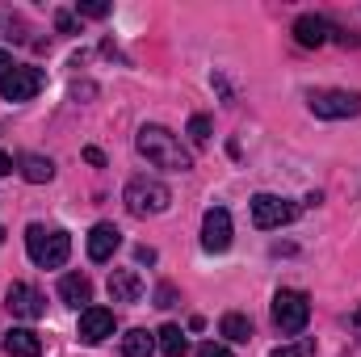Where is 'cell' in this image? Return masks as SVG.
I'll return each mask as SVG.
<instances>
[{
  "mask_svg": "<svg viewBox=\"0 0 361 357\" xmlns=\"http://www.w3.org/2000/svg\"><path fill=\"white\" fill-rule=\"evenodd\" d=\"M139 156L152 164V169H169V173H189L193 169V156L180 147V139L164 126H143L139 139H135Z\"/></svg>",
  "mask_w": 361,
  "mask_h": 357,
  "instance_id": "cell-1",
  "label": "cell"
},
{
  "mask_svg": "<svg viewBox=\"0 0 361 357\" xmlns=\"http://www.w3.org/2000/svg\"><path fill=\"white\" fill-rule=\"evenodd\" d=\"M25 248H30V261L38 269H63L72 257V236L59 231V227H42V223H30L25 227Z\"/></svg>",
  "mask_w": 361,
  "mask_h": 357,
  "instance_id": "cell-2",
  "label": "cell"
},
{
  "mask_svg": "<svg viewBox=\"0 0 361 357\" xmlns=\"http://www.w3.org/2000/svg\"><path fill=\"white\" fill-rule=\"evenodd\" d=\"M122 202H126V210H130V214L147 219V214H160V210H169L173 193H169V185H164V181H156V177H130V181H126V193H122Z\"/></svg>",
  "mask_w": 361,
  "mask_h": 357,
  "instance_id": "cell-3",
  "label": "cell"
},
{
  "mask_svg": "<svg viewBox=\"0 0 361 357\" xmlns=\"http://www.w3.org/2000/svg\"><path fill=\"white\" fill-rule=\"evenodd\" d=\"M311 320V298L302 290H277L273 294V324L281 337H298Z\"/></svg>",
  "mask_w": 361,
  "mask_h": 357,
  "instance_id": "cell-4",
  "label": "cell"
},
{
  "mask_svg": "<svg viewBox=\"0 0 361 357\" xmlns=\"http://www.w3.org/2000/svg\"><path fill=\"white\" fill-rule=\"evenodd\" d=\"M307 105H311V114L315 118H328V122H336V118H357L361 114V92H349V89H319L307 97Z\"/></svg>",
  "mask_w": 361,
  "mask_h": 357,
  "instance_id": "cell-5",
  "label": "cell"
},
{
  "mask_svg": "<svg viewBox=\"0 0 361 357\" xmlns=\"http://www.w3.org/2000/svg\"><path fill=\"white\" fill-rule=\"evenodd\" d=\"M294 214H298V206L286 202V198H277V193H257V198H252V223H257L261 231L286 227Z\"/></svg>",
  "mask_w": 361,
  "mask_h": 357,
  "instance_id": "cell-6",
  "label": "cell"
},
{
  "mask_svg": "<svg viewBox=\"0 0 361 357\" xmlns=\"http://www.w3.org/2000/svg\"><path fill=\"white\" fill-rule=\"evenodd\" d=\"M42 85H47L42 68H13V72L0 80V97H4V101H30V97H38Z\"/></svg>",
  "mask_w": 361,
  "mask_h": 357,
  "instance_id": "cell-7",
  "label": "cell"
},
{
  "mask_svg": "<svg viewBox=\"0 0 361 357\" xmlns=\"http://www.w3.org/2000/svg\"><path fill=\"white\" fill-rule=\"evenodd\" d=\"M202 248L206 253H227L231 248V214L223 206H210L202 219Z\"/></svg>",
  "mask_w": 361,
  "mask_h": 357,
  "instance_id": "cell-8",
  "label": "cell"
},
{
  "mask_svg": "<svg viewBox=\"0 0 361 357\" xmlns=\"http://www.w3.org/2000/svg\"><path fill=\"white\" fill-rule=\"evenodd\" d=\"M4 303H8V311H13V315H21V320H38V315L47 311L42 290H38V286H30V282H13V286H8V294H4Z\"/></svg>",
  "mask_w": 361,
  "mask_h": 357,
  "instance_id": "cell-9",
  "label": "cell"
},
{
  "mask_svg": "<svg viewBox=\"0 0 361 357\" xmlns=\"http://www.w3.org/2000/svg\"><path fill=\"white\" fill-rule=\"evenodd\" d=\"M105 337H114V311L109 307H85L80 311V341L101 345Z\"/></svg>",
  "mask_w": 361,
  "mask_h": 357,
  "instance_id": "cell-10",
  "label": "cell"
},
{
  "mask_svg": "<svg viewBox=\"0 0 361 357\" xmlns=\"http://www.w3.org/2000/svg\"><path fill=\"white\" fill-rule=\"evenodd\" d=\"M118 248H122V231H118L114 223H97L89 231V261L105 265V261H114Z\"/></svg>",
  "mask_w": 361,
  "mask_h": 357,
  "instance_id": "cell-11",
  "label": "cell"
},
{
  "mask_svg": "<svg viewBox=\"0 0 361 357\" xmlns=\"http://www.w3.org/2000/svg\"><path fill=\"white\" fill-rule=\"evenodd\" d=\"M332 34H336V30H332V21H328V17L302 13V17L294 21V38H298V47H324Z\"/></svg>",
  "mask_w": 361,
  "mask_h": 357,
  "instance_id": "cell-12",
  "label": "cell"
},
{
  "mask_svg": "<svg viewBox=\"0 0 361 357\" xmlns=\"http://www.w3.org/2000/svg\"><path fill=\"white\" fill-rule=\"evenodd\" d=\"M109 298L114 303H139L143 298V277L135 269H114L109 273Z\"/></svg>",
  "mask_w": 361,
  "mask_h": 357,
  "instance_id": "cell-13",
  "label": "cell"
},
{
  "mask_svg": "<svg viewBox=\"0 0 361 357\" xmlns=\"http://www.w3.org/2000/svg\"><path fill=\"white\" fill-rule=\"evenodd\" d=\"M59 298L68 303V307H76V311H85L92 303V282L85 273H63L59 277Z\"/></svg>",
  "mask_w": 361,
  "mask_h": 357,
  "instance_id": "cell-14",
  "label": "cell"
},
{
  "mask_svg": "<svg viewBox=\"0 0 361 357\" xmlns=\"http://www.w3.org/2000/svg\"><path fill=\"white\" fill-rule=\"evenodd\" d=\"M4 353L8 357H38L42 353V341L34 328H8L4 332Z\"/></svg>",
  "mask_w": 361,
  "mask_h": 357,
  "instance_id": "cell-15",
  "label": "cell"
},
{
  "mask_svg": "<svg viewBox=\"0 0 361 357\" xmlns=\"http://www.w3.org/2000/svg\"><path fill=\"white\" fill-rule=\"evenodd\" d=\"M219 332H223L231 345H244V341H252V320L240 315V311H227V315L219 320Z\"/></svg>",
  "mask_w": 361,
  "mask_h": 357,
  "instance_id": "cell-16",
  "label": "cell"
},
{
  "mask_svg": "<svg viewBox=\"0 0 361 357\" xmlns=\"http://www.w3.org/2000/svg\"><path fill=\"white\" fill-rule=\"evenodd\" d=\"M152 353H156V332L130 328V332L122 337V357H152Z\"/></svg>",
  "mask_w": 361,
  "mask_h": 357,
  "instance_id": "cell-17",
  "label": "cell"
},
{
  "mask_svg": "<svg viewBox=\"0 0 361 357\" xmlns=\"http://www.w3.org/2000/svg\"><path fill=\"white\" fill-rule=\"evenodd\" d=\"M156 349L164 357H185L189 353V341H185V332H180L177 324H164V328L156 332Z\"/></svg>",
  "mask_w": 361,
  "mask_h": 357,
  "instance_id": "cell-18",
  "label": "cell"
},
{
  "mask_svg": "<svg viewBox=\"0 0 361 357\" xmlns=\"http://www.w3.org/2000/svg\"><path fill=\"white\" fill-rule=\"evenodd\" d=\"M21 177L30 181V185H42V181L55 177V164L47 156H21Z\"/></svg>",
  "mask_w": 361,
  "mask_h": 357,
  "instance_id": "cell-19",
  "label": "cell"
},
{
  "mask_svg": "<svg viewBox=\"0 0 361 357\" xmlns=\"http://www.w3.org/2000/svg\"><path fill=\"white\" fill-rule=\"evenodd\" d=\"M189 143H193V147H206V143H210V118H206V114H193V118H189Z\"/></svg>",
  "mask_w": 361,
  "mask_h": 357,
  "instance_id": "cell-20",
  "label": "cell"
},
{
  "mask_svg": "<svg viewBox=\"0 0 361 357\" xmlns=\"http://www.w3.org/2000/svg\"><path fill=\"white\" fill-rule=\"evenodd\" d=\"M269 357H315V341H311V337H302V341H290V345L273 349Z\"/></svg>",
  "mask_w": 361,
  "mask_h": 357,
  "instance_id": "cell-21",
  "label": "cell"
},
{
  "mask_svg": "<svg viewBox=\"0 0 361 357\" xmlns=\"http://www.w3.org/2000/svg\"><path fill=\"white\" fill-rule=\"evenodd\" d=\"M76 13H80V17H105L109 4H101V0H85V4H76Z\"/></svg>",
  "mask_w": 361,
  "mask_h": 357,
  "instance_id": "cell-22",
  "label": "cell"
},
{
  "mask_svg": "<svg viewBox=\"0 0 361 357\" xmlns=\"http://www.w3.org/2000/svg\"><path fill=\"white\" fill-rule=\"evenodd\" d=\"M156 307H177V290L164 282V286H156Z\"/></svg>",
  "mask_w": 361,
  "mask_h": 357,
  "instance_id": "cell-23",
  "label": "cell"
},
{
  "mask_svg": "<svg viewBox=\"0 0 361 357\" xmlns=\"http://www.w3.org/2000/svg\"><path fill=\"white\" fill-rule=\"evenodd\" d=\"M197 357H235V353H231L227 345H214V341H206V345L197 349Z\"/></svg>",
  "mask_w": 361,
  "mask_h": 357,
  "instance_id": "cell-24",
  "label": "cell"
},
{
  "mask_svg": "<svg viewBox=\"0 0 361 357\" xmlns=\"http://www.w3.org/2000/svg\"><path fill=\"white\" fill-rule=\"evenodd\" d=\"M55 21H59V30H63V34H76V21H72V13H59Z\"/></svg>",
  "mask_w": 361,
  "mask_h": 357,
  "instance_id": "cell-25",
  "label": "cell"
},
{
  "mask_svg": "<svg viewBox=\"0 0 361 357\" xmlns=\"http://www.w3.org/2000/svg\"><path fill=\"white\" fill-rule=\"evenodd\" d=\"M85 160H89V164H97V169H101V164H105V156H101V152H97V147H85Z\"/></svg>",
  "mask_w": 361,
  "mask_h": 357,
  "instance_id": "cell-26",
  "label": "cell"
},
{
  "mask_svg": "<svg viewBox=\"0 0 361 357\" xmlns=\"http://www.w3.org/2000/svg\"><path fill=\"white\" fill-rule=\"evenodd\" d=\"M135 257H139V261H143V265H152V261H156V248H147V244H143V248H139V253H135Z\"/></svg>",
  "mask_w": 361,
  "mask_h": 357,
  "instance_id": "cell-27",
  "label": "cell"
},
{
  "mask_svg": "<svg viewBox=\"0 0 361 357\" xmlns=\"http://www.w3.org/2000/svg\"><path fill=\"white\" fill-rule=\"evenodd\" d=\"M8 72H13V59H8V51H0V80H4Z\"/></svg>",
  "mask_w": 361,
  "mask_h": 357,
  "instance_id": "cell-28",
  "label": "cell"
},
{
  "mask_svg": "<svg viewBox=\"0 0 361 357\" xmlns=\"http://www.w3.org/2000/svg\"><path fill=\"white\" fill-rule=\"evenodd\" d=\"M8 173H13V156H4V152H0V177H8Z\"/></svg>",
  "mask_w": 361,
  "mask_h": 357,
  "instance_id": "cell-29",
  "label": "cell"
},
{
  "mask_svg": "<svg viewBox=\"0 0 361 357\" xmlns=\"http://www.w3.org/2000/svg\"><path fill=\"white\" fill-rule=\"evenodd\" d=\"M353 328H357V332H361V307H357V311H353Z\"/></svg>",
  "mask_w": 361,
  "mask_h": 357,
  "instance_id": "cell-30",
  "label": "cell"
},
{
  "mask_svg": "<svg viewBox=\"0 0 361 357\" xmlns=\"http://www.w3.org/2000/svg\"><path fill=\"white\" fill-rule=\"evenodd\" d=\"M0 244H4V227H0Z\"/></svg>",
  "mask_w": 361,
  "mask_h": 357,
  "instance_id": "cell-31",
  "label": "cell"
}]
</instances>
